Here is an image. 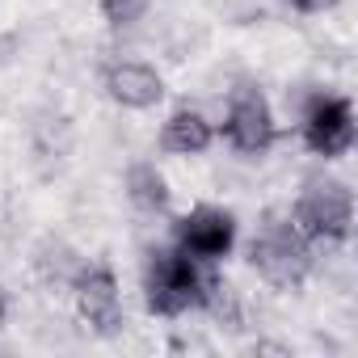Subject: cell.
Returning a JSON list of instances; mask_svg holds the SVG:
<instances>
[{"instance_id":"6da1fadb","label":"cell","mask_w":358,"mask_h":358,"mask_svg":"<svg viewBox=\"0 0 358 358\" xmlns=\"http://www.w3.org/2000/svg\"><path fill=\"white\" fill-rule=\"evenodd\" d=\"M207 270L211 266L194 262L190 253H182L177 245L152 249L148 266H143V303H148V312L164 316V320L199 312L203 287H207Z\"/></svg>"},{"instance_id":"7a4b0ae2","label":"cell","mask_w":358,"mask_h":358,"mask_svg":"<svg viewBox=\"0 0 358 358\" xmlns=\"http://www.w3.org/2000/svg\"><path fill=\"white\" fill-rule=\"evenodd\" d=\"M312 262H316V249L303 241V232L291 224L287 211H270L257 236L249 241V266L274 291H299L312 274Z\"/></svg>"},{"instance_id":"3957f363","label":"cell","mask_w":358,"mask_h":358,"mask_svg":"<svg viewBox=\"0 0 358 358\" xmlns=\"http://www.w3.org/2000/svg\"><path fill=\"white\" fill-rule=\"evenodd\" d=\"M287 215L312 249L345 245L350 232H354V194H350L345 182L316 177V182H303V190H299V199Z\"/></svg>"},{"instance_id":"277c9868","label":"cell","mask_w":358,"mask_h":358,"mask_svg":"<svg viewBox=\"0 0 358 358\" xmlns=\"http://www.w3.org/2000/svg\"><path fill=\"white\" fill-rule=\"evenodd\" d=\"M68 291H72V303H76L89 333H97V337H118L122 333L127 308H122L118 278H114V270L106 262H80Z\"/></svg>"},{"instance_id":"5b68a950","label":"cell","mask_w":358,"mask_h":358,"mask_svg":"<svg viewBox=\"0 0 358 358\" xmlns=\"http://www.w3.org/2000/svg\"><path fill=\"white\" fill-rule=\"evenodd\" d=\"M224 139L232 152L241 156H266L278 139V122H274V110L266 101V93L257 85H236L232 97H228V110H224Z\"/></svg>"},{"instance_id":"8992f818","label":"cell","mask_w":358,"mask_h":358,"mask_svg":"<svg viewBox=\"0 0 358 358\" xmlns=\"http://www.w3.org/2000/svg\"><path fill=\"white\" fill-rule=\"evenodd\" d=\"M303 148L320 160H341L354 148V106L341 93H312L299 122Z\"/></svg>"},{"instance_id":"52a82bcc","label":"cell","mask_w":358,"mask_h":358,"mask_svg":"<svg viewBox=\"0 0 358 358\" xmlns=\"http://www.w3.org/2000/svg\"><path fill=\"white\" fill-rule=\"evenodd\" d=\"M236 236H241V224L228 207H190L182 220L173 224V245L190 253L194 262L203 266H220L232 249H236Z\"/></svg>"},{"instance_id":"ba28073f","label":"cell","mask_w":358,"mask_h":358,"mask_svg":"<svg viewBox=\"0 0 358 358\" xmlns=\"http://www.w3.org/2000/svg\"><path fill=\"white\" fill-rule=\"evenodd\" d=\"M101 85H106V97L114 106H122V110H152L164 97L160 72L148 68V64H139V59H114V64H106Z\"/></svg>"},{"instance_id":"9c48e42d","label":"cell","mask_w":358,"mask_h":358,"mask_svg":"<svg viewBox=\"0 0 358 358\" xmlns=\"http://www.w3.org/2000/svg\"><path fill=\"white\" fill-rule=\"evenodd\" d=\"M211 143H215V127L194 106H177L160 127V148L169 156H203Z\"/></svg>"},{"instance_id":"30bf717a","label":"cell","mask_w":358,"mask_h":358,"mask_svg":"<svg viewBox=\"0 0 358 358\" xmlns=\"http://www.w3.org/2000/svg\"><path fill=\"white\" fill-rule=\"evenodd\" d=\"M127 199H131L139 211H148V215H164L173 194H169L164 173H160L156 164L139 160V164H131V169H127Z\"/></svg>"},{"instance_id":"8fae6325","label":"cell","mask_w":358,"mask_h":358,"mask_svg":"<svg viewBox=\"0 0 358 358\" xmlns=\"http://www.w3.org/2000/svg\"><path fill=\"white\" fill-rule=\"evenodd\" d=\"M97 5H101V17L110 30H131L148 13V0H97Z\"/></svg>"},{"instance_id":"7c38bea8","label":"cell","mask_w":358,"mask_h":358,"mask_svg":"<svg viewBox=\"0 0 358 358\" xmlns=\"http://www.w3.org/2000/svg\"><path fill=\"white\" fill-rule=\"evenodd\" d=\"M299 13H324V9H337V0H291Z\"/></svg>"},{"instance_id":"4fadbf2b","label":"cell","mask_w":358,"mask_h":358,"mask_svg":"<svg viewBox=\"0 0 358 358\" xmlns=\"http://www.w3.org/2000/svg\"><path fill=\"white\" fill-rule=\"evenodd\" d=\"M5 320H9V291L0 287V329H5Z\"/></svg>"}]
</instances>
